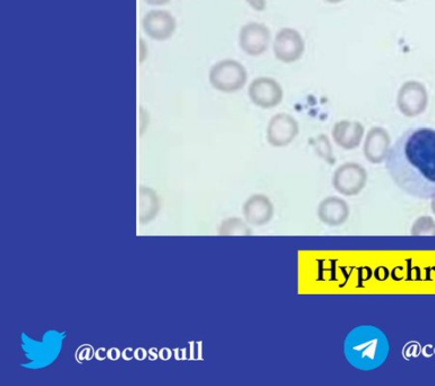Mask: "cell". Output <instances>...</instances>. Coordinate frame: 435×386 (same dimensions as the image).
<instances>
[{"instance_id": "cell-1", "label": "cell", "mask_w": 435, "mask_h": 386, "mask_svg": "<svg viewBox=\"0 0 435 386\" xmlns=\"http://www.w3.org/2000/svg\"><path fill=\"white\" fill-rule=\"evenodd\" d=\"M385 169L394 184L410 196H435V130L406 131L390 149Z\"/></svg>"}, {"instance_id": "cell-2", "label": "cell", "mask_w": 435, "mask_h": 386, "mask_svg": "<svg viewBox=\"0 0 435 386\" xmlns=\"http://www.w3.org/2000/svg\"><path fill=\"white\" fill-rule=\"evenodd\" d=\"M390 345L380 328L363 325L349 332L344 343L347 361L359 370H374L388 359Z\"/></svg>"}, {"instance_id": "cell-3", "label": "cell", "mask_w": 435, "mask_h": 386, "mask_svg": "<svg viewBox=\"0 0 435 386\" xmlns=\"http://www.w3.org/2000/svg\"><path fill=\"white\" fill-rule=\"evenodd\" d=\"M208 79L215 90L223 93H235L245 86L247 72L239 61L226 59L212 66Z\"/></svg>"}, {"instance_id": "cell-4", "label": "cell", "mask_w": 435, "mask_h": 386, "mask_svg": "<svg viewBox=\"0 0 435 386\" xmlns=\"http://www.w3.org/2000/svg\"><path fill=\"white\" fill-rule=\"evenodd\" d=\"M332 187L344 196H356L365 188L367 171L356 162H346L339 166L332 175Z\"/></svg>"}, {"instance_id": "cell-5", "label": "cell", "mask_w": 435, "mask_h": 386, "mask_svg": "<svg viewBox=\"0 0 435 386\" xmlns=\"http://www.w3.org/2000/svg\"><path fill=\"white\" fill-rule=\"evenodd\" d=\"M397 106L403 116L415 118L423 114L428 106V92L423 83L408 81L399 88Z\"/></svg>"}, {"instance_id": "cell-6", "label": "cell", "mask_w": 435, "mask_h": 386, "mask_svg": "<svg viewBox=\"0 0 435 386\" xmlns=\"http://www.w3.org/2000/svg\"><path fill=\"white\" fill-rule=\"evenodd\" d=\"M273 52L276 58L281 63H296L305 52L304 38L295 29L283 28L274 38Z\"/></svg>"}, {"instance_id": "cell-7", "label": "cell", "mask_w": 435, "mask_h": 386, "mask_svg": "<svg viewBox=\"0 0 435 386\" xmlns=\"http://www.w3.org/2000/svg\"><path fill=\"white\" fill-rule=\"evenodd\" d=\"M299 134V123L288 113H278L271 118L266 128V140L273 148H286Z\"/></svg>"}, {"instance_id": "cell-8", "label": "cell", "mask_w": 435, "mask_h": 386, "mask_svg": "<svg viewBox=\"0 0 435 386\" xmlns=\"http://www.w3.org/2000/svg\"><path fill=\"white\" fill-rule=\"evenodd\" d=\"M248 96L259 108L271 109L276 108L282 102L283 90L276 79L259 77L248 86Z\"/></svg>"}, {"instance_id": "cell-9", "label": "cell", "mask_w": 435, "mask_h": 386, "mask_svg": "<svg viewBox=\"0 0 435 386\" xmlns=\"http://www.w3.org/2000/svg\"><path fill=\"white\" fill-rule=\"evenodd\" d=\"M270 41V30L262 23L251 22L244 25L239 32V46L248 56H261L268 50Z\"/></svg>"}, {"instance_id": "cell-10", "label": "cell", "mask_w": 435, "mask_h": 386, "mask_svg": "<svg viewBox=\"0 0 435 386\" xmlns=\"http://www.w3.org/2000/svg\"><path fill=\"white\" fill-rule=\"evenodd\" d=\"M391 149V137L383 127H373L364 141L363 153L368 162L380 164L387 160Z\"/></svg>"}, {"instance_id": "cell-11", "label": "cell", "mask_w": 435, "mask_h": 386, "mask_svg": "<svg viewBox=\"0 0 435 386\" xmlns=\"http://www.w3.org/2000/svg\"><path fill=\"white\" fill-rule=\"evenodd\" d=\"M142 26L151 39L163 41L172 37L176 31V20L169 12L162 10L150 11L143 17Z\"/></svg>"}, {"instance_id": "cell-12", "label": "cell", "mask_w": 435, "mask_h": 386, "mask_svg": "<svg viewBox=\"0 0 435 386\" xmlns=\"http://www.w3.org/2000/svg\"><path fill=\"white\" fill-rule=\"evenodd\" d=\"M243 214L248 224L254 225V227H262V225L268 224L273 219V203L265 195H252L244 203Z\"/></svg>"}, {"instance_id": "cell-13", "label": "cell", "mask_w": 435, "mask_h": 386, "mask_svg": "<svg viewBox=\"0 0 435 386\" xmlns=\"http://www.w3.org/2000/svg\"><path fill=\"white\" fill-rule=\"evenodd\" d=\"M350 210L347 202L341 197L329 196L324 198L317 207L319 221L329 227H340L348 220Z\"/></svg>"}, {"instance_id": "cell-14", "label": "cell", "mask_w": 435, "mask_h": 386, "mask_svg": "<svg viewBox=\"0 0 435 386\" xmlns=\"http://www.w3.org/2000/svg\"><path fill=\"white\" fill-rule=\"evenodd\" d=\"M364 126L358 121L341 120L335 123L331 135L336 144L344 150H354L361 145L364 137Z\"/></svg>"}, {"instance_id": "cell-15", "label": "cell", "mask_w": 435, "mask_h": 386, "mask_svg": "<svg viewBox=\"0 0 435 386\" xmlns=\"http://www.w3.org/2000/svg\"><path fill=\"white\" fill-rule=\"evenodd\" d=\"M219 233L221 236H251L252 230L246 221L238 217H229L223 221L219 227Z\"/></svg>"}, {"instance_id": "cell-16", "label": "cell", "mask_w": 435, "mask_h": 386, "mask_svg": "<svg viewBox=\"0 0 435 386\" xmlns=\"http://www.w3.org/2000/svg\"><path fill=\"white\" fill-rule=\"evenodd\" d=\"M312 145L314 148V151L316 152V154L319 158L329 164L335 163L336 160H335L334 151H332V146L330 144L329 139H328V136L321 134L317 137H315V139L312 140Z\"/></svg>"}, {"instance_id": "cell-17", "label": "cell", "mask_w": 435, "mask_h": 386, "mask_svg": "<svg viewBox=\"0 0 435 386\" xmlns=\"http://www.w3.org/2000/svg\"><path fill=\"white\" fill-rule=\"evenodd\" d=\"M411 236H433L435 237V220L432 216H419L411 227Z\"/></svg>"}, {"instance_id": "cell-18", "label": "cell", "mask_w": 435, "mask_h": 386, "mask_svg": "<svg viewBox=\"0 0 435 386\" xmlns=\"http://www.w3.org/2000/svg\"><path fill=\"white\" fill-rule=\"evenodd\" d=\"M245 2L256 12H263L266 8L265 0H245Z\"/></svg>"}, {"instance_id": "cell-19", "label": "cell", "mask_w": 435, "mask_h": 386, "mask_svg": "<svg viewBox=\"0 0 435 386\" xmlns=\"http://www.w3.org/2000/svg\"><path fill=\"white\" fill-rule=\"evenodd\" d=\"M140 63H142L145 58L146 55H148V51H146V43L143 41V40L140 39Z\"/></svg>"}, {"instance_id": "cell-20", "label": "cell", "mask_w": 435, "mask_h": 386, "mask_svg": "<svg viewBox=\"0 0 435 386\" xmlns=\"http://www.w3.org/2000/svg\"><path fill=\"white\" fill-rule=\"evenodd\" d=\"M146 3L149 4V5H165V4H168L170 2V0H145Z\"/></svg>"}, {"instance_id": "cell-21", "label": "cell", "mask_w": 435, "mask_h": 386, "mask_svg": "<svg viewBox=\"0 0 435 386\" xmlns=\"http://www.w3.org/2000/svg\"><path fill=\"white\" fill-rule=\"evenodd\" d=\"M430 208H432L433 214L435 215V196H433L432 198H430Z\"/></svg>"}, {"instance_id": "cell-22", "label": "cell", "mask_w": 435, "mask_h": 386, "mask_svg": "<svg viewBox=\"0 0 435 386\" xmlns=\"http://www.w3.org/2000/svg\"><path fill=\"white\" fill-rule=\"evenodd\" d=\"M324 2H327L329 4H339L341 2H344V0H324Z\"/></svg>"}, {"instance_id": "cell-23", "label": "cell", "mask_w": 435, "mask_h": 386, "mask_svg": "<svg viewBox=\"0 0 435 386\" xmlns=\"http://www.w3.org/2000/svg\"><path fill=\"white\" fill-rule=\"evenodd\" d=\"M393 2H397V3H402V2H405V0H393Z\"/></svg>"}]
</instances>
